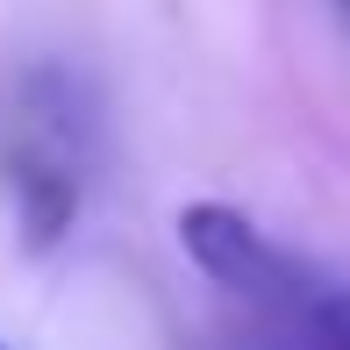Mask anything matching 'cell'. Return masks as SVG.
<instances>
[{
  "instance_id": "1",
  "label": "cell",
  "mask_w": 350,
  "mask_h": 350,
  "mask_svg": "<svg viewBox=\"0 0 350 350\" xmlns=\"http://www.w3.org/2000/svg\"><path fill=\"white\" fill-rule=\"evenodd\" d=\"M172 229H179V250L221 293L250 300V308H300V300H308V272H300L243 208H229V200H186Z\"/></svg>"
},
{
  "instance_id": "2",
  "label": "cell",
  "mask_w": 350,
  "mask_h": 350,
  "mask_svg": "<svg viewBox=\"0 0 350 350\" xmlns=\"http://www.w3.org/2000/svg\"><path fill=\"white\" fill-rule=\"evenodd\" d=\"M300 350H350V286L300 300Z\"/></svg>"
},
{
  "instance_id": "3",
  "label": "cell",
  "mask_w": 350,
  "mask_h": 350,
  "mask_svg": "<svg viewBox=\"0 0 350 350\" xmlns=\"http://www.w3.org/2000/svg\"><path fill=\"white\" fill-rule=\"evenodd\" d=\"M343 8H350V0H343Z\"/></svg>"
}]
</instances>
